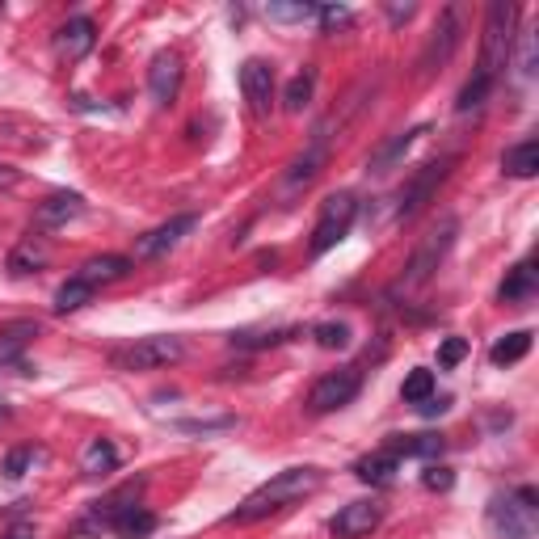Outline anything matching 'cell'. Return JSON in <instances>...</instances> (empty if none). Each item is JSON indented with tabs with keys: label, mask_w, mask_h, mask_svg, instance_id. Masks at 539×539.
<instances>
[{
	"label": "cell",
	"mask_w": 539,
	"mask_h": 539,
	"mask_svg": "<svg viewBox=\"0 0 539 539\" xmlns=\"http://www.w3.org/2000/svg\"><path fill=\"white\" fill-rule=\"evenodd\" d=\"M325 485V472L321 468H287V472H278L270 476V481L262 489H253L241 506H236L228 514V523H262V518L278 514V510H287L295 502H304V497H312L316 489Z\"/></svg>",
	"instance_id": "1"
},
{
	"label": "cell",
	"mask_w": 539,
	"mask_h": 539,
	"mask_svg": "<svg viewBox=\"0 0 539 539\" xmlns=\"http://www.w3.org/2000/svg\"><path fill=\"white\" fill-rule=\"evenodd\" d=\"M514 26H518V5L510 0H497L489 5V17H485V38H481V59H476V76L497 85V76L510 64L514 55Z\"/></svg>",
	"instance_id": "2"
},
{
	"label": "cell",
	"mask_w": 539,
	"mask_h": 539,
	"mask_svg": "<svg viewBox=\"0 0 539 539\" xmlns=\"http://www.w3.org/2000/svg\"><path fill=\"white\" fill-rule=\"evenodd\" d=\"M455 236H459V219H455V215H443V219H438V224L422 236V245L409 253L405 274H401V283H396V291H417V287H426L430 278H434V270L447 262Z\"/></svg>",
	"instance_id": "3"
},
{
	"label": "cell",
	"mask_w": 539,
	"mask_h": 539,
	"mask_svg": "<svg viewBox=\"0 0 539 539\" xmlns=\"http://www.w3.org/2000/svg\"><path fill=\"white\" fill-rule=\"evenodd\" d=\"M182 354H186L182 337L152 333V337H139V342H131V346L110 350V367L114 371H161V367H173Z\"/></svg>",
	"instance_id": "4"
},
{
	"label": "cell",
	"mask_w": 539,
	"mask_h": 539,
	"mask_svg": "<svg viewBox=\"0 0 539 539\" xmlns=\"http://www.w3.org/2000/svg\"><path fill=\"white\" fill-rule=\"evenodd\" d=\"M354 219H358V198L354 190H337L329 194L325 203H321V215H316V228H312V257H325L329 249H337L350 236L354 228Z\"/></svg>",
	"instance_id": "5"
},
{
	"label": "cell",
	"mask_w": 539,
	"mask_h": 539,
	"mask_svg": "<svg viewBox=\"0 0 539 539\" xmlns=\"http://www.w3.org/2000/svg\"><path fill=\"white\" fill-rule=\"evenodd\" d=\"M451 165H455V156H438V161H426L422 169H417L409 182L401 186V194H396V219H413L417 211H422L434 198V190L447 182Z\"/></svg>",
	"instance_id": "6"
},
{
	"label": "cell",
	"mask_w": 539,
	"mask_h": 539,
	"mask_svg": "<svg viewBox=\"0 0 539 539\" xmlns=\"http://www.w3.org/2000/svg\"><path fill=\"white\" fill-rule=\"evenodd\" d=\"M459 43H464V17H459V5H447L443 13H438V26L430 34L422 59H417L422 76H430V72H438L443 64H451V55L459 51Z\"/></svg>",
	"instance_id": "7"
},
{
	"label": "cell",
	"mask_w": 539,
	"mask_h": 539,
	"mask_svg": "<svg viewBox=\"0 0 539 539\" xmlns=\"http://www.w3.org/2000/svg\"><path fill=\"white\" fill-rule=\"evenodd\" d=\"M485 518L493 539H535V510H527L514 493H493Z\"/></svg>",
	"instance_id": "8"
},
{
	"label": "cell",
	"mask_w": 539,
	"mask_h": 539,
	"mask_svg": "<svg viewBox=\"0 0 539 539\" xmlns=\"http://www.w3.org/2000/svg\"><path fill=\"white\" fill-rule=\"evenodd\" d=\"M358 388H363V371H358V367H337V371L321 375V379L312 384V392H308V409H312V413L346 409L354 396H358Z\"/></svg>",
	"instance_id": "9"
},
{
	"label": "cell",
	"mask_w": 539,
	"mask_h": 539,
	"mask_svg": "<svg viewBox=\"0 0 539 539\" xmlns=\"http://www.w3.org/2000/svg\"><path fill=\"white\" fill-rule=\"evenodd\" d=\"M325 156H329V131L316 127L312 131V144L304 148V156H295V165L283 173V198L299 194L304 186H312V177L325 169Z\"/></svg>",
	"instance_id": "10"
},
{
	"label": "cell",
	"mask_w": 539,
	"mask_h": 539,
	"mask_svg": "<svg viewBox=\"0 0 539 539\" xmlns=\"http://www.w3.org/2000/svg\"><path fill=\"white\" fill-rule=\"evenodd\" d=\"M182 76H186L182 55H177V51H161V55H156L152 68H148V93H152V102L156 106L177 102V93H182Z\"/></svg>",
	"instance_id": "11"
},
{
	"label": "cell",
	"mask_w": 539,
	"mask_h": 539,
	"mask_svg": "<svg viewBox=\"0 0 539 539\" xmlns=\"http://www.w3.org/2000/svg\"><path fill=\"white\" fill-rule=\"evenodd\" d=\"M241 93L257 118H266L274 106V68L266 59H245L241 64Z\"/></svg>",
	"instance_id": "12"
},
{
	"label": "cell",
	"mask_w": 539,
	"mask_h": 539,
	"mask_svg": "<svg viewBox=\"0 0 539 539\" xmlns=\"http://www.w3.org/2000/svg\"><path fill=\"white\" fill-rule=\"evenodd\" d=\"M379 518H384L379 502H375V497H363V502H350V506L337 510V518L329 523V531H333L337 539H363V535H371V531L379 527Z\"/></svg>",
	"instance_id": "13"
},
{
	"label": "cell",
	"mask_w": 539,
	"mask_h": 539,
	"mask_svg": "<svg viewBox=\"0 0 539 539\" xmlns=\"http://www.w3.org/2000/svg\"><path fill=\"white\" fill-rule=\"evenodd\" d=\"M93 43H97L93 17H68V22L55 30V55L68 59V64H81V59L93 51Z\"/></svg>",
	"instance_id": "14"
},
{
	"label": "cell",
	"mask_w": 539,
	"mask_h": 539,
	"mask_svg": "<svg viewBox=\"0 0 539 539\" xmlns=\"http://www.w3.org/2000/svg\"><path fill=\"white\" fill-rule=\"evenodd\" d=\"M198 228V215H173L169 224H161V228H152L148 236H139V245H135V257L139 262H148V257H161V253H169L182 236H190Z\"/></svg>",
	"instance_id": "15"
},
{
	"label": "cell",
	"mask_w": 539,
	"mask_h": 539,
	"mask_svg": "<svg viewBox=\"0 0 539 539\" xmlns=\"http://www.w3.org/2000/svg\"><path fill=\"white\" fill-rule=\"evenodd\" d=\"M85 215V198L76 194V190H55L51 198H43L34 211L38 219V228H64L68 219H81Z\"/></svg>",
	"instance_id": "16"
},
{
	"label": "cell",
	"mask_w": 539,
	"mask_h": 539,
	"mask_svg": "<svg viewBox=\"0 0 539 539\" xmlns=\"http://www.w3.org/2000/svg\"><path fill=\"white\" fill-rule=\"evenodd\" d=\"M430 127L422 123V127H409V131H396L392 139H384V144H379L375 152H371V161H367V173H388V169H396L409 156V148L417 144V139H422Z\"/></svg>",
	"instance_id": "17"
},
{
	"label": "cell",
	"mask_w": 539,
	"mask_h": 539,
	"mask_svg": "<svg viewBox=\"0 0 539 539\" xmlns=\"http://www.w3.org/2000/svg\"><path fill=\"white\" fill-rule=\"evenodd\" d=\"M38 337V321H9L0 325V367H22L26 371V346Z\"/></svg>",
	"instance_id": "18"
},
{
	"label": "cell",
	"mask_w": 539,
	"mask_h": 539,
	"mask_svg": "<svg viewBox=\"0 0 539 539\" xmlns=\"http://www.w3.org/2000/svg\"><path fill=\"white\" fill-rule=\"evenodd\" d=\"M539 291V270H535V257H523L506 278H502V287H497V299L502 304H527V299H535Z\"/></svg>",
	"instance_id": "19"
},
{
	"label": "cell",
	"mask_w": 539,
	"mask_h": 539,
	"mask_svg": "<svg viewBox=\"0 0 539 539\" xmlns=\"http://www.w3.org/2000/svg\"><path fill=\"white\" fill-rule=\"evenodd\" d=\"M384 451H392L396 459H434L447 451L443 434H388Z\"/></svg>",
	"instance_id": "20"
},
{
	"label": "cell",
	"mask_w": 539,
	"mask_h": 539,
	"mask_svg": "<svg viewBox=\"0 0 539 539\" xmlns=\"http://www.w3.org/2000/svg\"><path fill=\"white\" fill-rule=\"evenodd\" d=\"M131 257H123V253H102V257H89V262L76 270V278L81 283H89V287H106V283H118V278H127L131 274Z\"/></svg>",
	"instance_id": "21"
},
{
	"label": "cell",
	"mask_w": 539,
	"mask_h": 539,
	"mask_svg": "<svg viewBox=\"0 0 539 539\" xmlns=\"http://www.w3.org/2000/svg\"><path fill=\"white\" fill-rule=\"evenodd\" d=\"M396 472H401V459H396L392 451H384V447H379L375 455H363V459L354 464V476H358L363 485H392Z\"/></svg>",
	"instance_id": "22"
},
{
	"label": "cell",
	"mask_w": 539,
	"mask_h": 539,
	"mask_svg": "<svg viewBox=\"0 0 539 539\" xmlns=\"http://www.w3.org/2000/svg\"><path fill=\"white\" fill-rule=\"evenodd\" d=\"M531 342H535L531 329H514V333H506V337H497V342L489 346V363H493V367H514V363H523V358L531 354Z\"/></svg>",
	"instance_id": "23"
},
{
	"label": "cell",
	"mask_w": 539,
	"mask_h": 539,
	"mask_svg": "<svg viewBox=\"0 0 539 539\" xmlns=\"http://www.w3.org/2000/svg\"><path fill=\"white\" fill-rule=\"evenodd\" d=\"M47 262H51V245L43 241V236L30 232L26 241L9 253V274H34V270H43Z\"/></svg>",
	"instance_id": "24"
},
{
	"label": "cell",
	"mask_w": 539,
	"mask_h": 539,
	"mask_svg": "<svg viewBox=\"0 0 539 539\" xmlns=\"http://www.w3.org/2000/svg\"><path fill=\"white\" fill-rule=\"evenodd\" d=\"M118 468V447L110 443V438H89L85 451H81V472L85 476H110Z\"/></svg>",
	"instance_id": "25"
},
{
	"label": "cell",
	"mask_w": 539,
	"mask_h": 539,
	"mask_svg": "<svg viewBox=\"0 0 539 539\" xmlns=\"http://www.w3.org/2000/svg\"><path fill=\"white\" fill-rule=\"evenodd\" d=\"M502 173L506 177H535L539 173V144L535 139H523V144L502 152Z\"/></svg>",
	"instance_id": "26"
},
{
	"label": "cell",
	"mask_w": 539,
	"mask_h": 539,
	"mask_svg": "<svg viewBox=\"0 0 539 539\" xmlns=\"http://www.w3.org/2000/svg\"><path fill=\"white\" fill-rule=\"evenodd\" d=\"M304 329H241V333H232V346L236 350H270V346H283L291 342V337H299Z\"/></svg>",
	"instance_id": "27"
},
{
	"label": "cell",
	"mask_w": 539,
	"mask_h": 539,
	"mask_svg": "<svg viewBox=\"0 0 539 539\" xmlns=\"http://www.w3.org/2000/svg\"><path fill=\"white\" fill-rule=\"evenodd\" d=\"M93 295H97V287L81 283V278H68V283L55 291V312H59V316H68V312H81L85 304H93Z\"/></svg>",
	"instance_id": "28"
},
{
	"label": "cell",
	"mask_w": 539,
	"mask_h": 539,
	"mask_svg": "<svg viewBox=\"0 0 539 539\" xmlns=\"http://www.w3.org/2000/svg\"><path fill=\"white\" fill-rule=\"evenodd\" d=\"M312 89H316V72H312V68L295 72L291 81H287V89H283V110L299 114V110H304V106L312 102Z\"/></svg>",
	"instance_id": "29"
},
{
	"label": "cell",
	"mask_w": 539,
	"mask_h": 539,
	"mask_svg": "<svg viewBox=\"0 0 539 539\" xmlns=\"http://www.w3.org/2000/svg\"><path fill=\"white\" fill-rule=\"evenodd\" d=\"M430 396H434V371L430 367H413L405 375V384H401V401L405 405H422V401H430Z\"/></svg>",
	"instance_id": "30"
},
{
	"label": "cell",
	"mask_w": 539,
	"mask_h": 539,
	"mask_svg": "<svg viewBox=\"0 0 539 539\" xmlns=\"http://www.w3.org/2000/svg\"><path fill=\"white\" fill-rule=\"evenodd\" d=\"M489 93H493V81H485V76H476L472 72V81L459 89V97H455V114H472V110H481L485 102H489Z\"/></svg>",
	"instance_id": "31"
},
{
	"label": "cell",
	"mask_w": 539,
	"mask_h": 539,
	"mask_svg": "<svg viewBox=\"0 0 539 539\" xmlns=\"http://www.w3.org/2000/svg\"><path fill=\"white\" fill-rule=\"evenodd\" d=\"M312 337H316V346H325V350H346L350 346V325L346 321H321V325H312Z\"/></svg>",
	"instance_id": "32"
},
{
	"label": "cell",
	"mask_w": 539,
	"mask_h": 539,
	"mask_svg": "<svg viewBox=\"0 0 539 539\" xmlns=\"http://www.w3.org/2000/svg\"><path fill=\"white\" fill-rule=\"evenodd\" d=\"M316 13H321V5H266V17L270 22H316Z\"/></svg>",
	"instance_id": "33"
},
{
	"label": "cell",
	"mask_w": 539,
	"mask_h": 539,
	"mask_svg": "<svg viewBox=\"0 0 539 539\" xmlns=\"http://www.w3.org/2000/svg\"><path fill=\"white\" fill-rule=\"evenodd\" d=\"M468 337H443V346H438V367L443 371H451V367H459L468 358Z\"/></svg>",
	"instance_id": "34"
},
{
	"label": "cell",
	"mask_w": 539,
	"mask_h": 539,
	"mask_svg": "<svg viewBox=\"0 0 539 539\" xmlns=\"http://www.w3.org/2000/svg\"><path fill=\"white\" fill-rule=\"evenodd\" d=\"M316 22H321V30H325V34H333V30H346V26L354 22V13H350L346 5H321V13H316Z\"/></svg>",
	"instance_id": "35"
},
{
	"label": "cell",
	"mask_w": 539,
	"mask_h": 539,
	"mask_svg": "<svg viewBox=\"0 0 539 539\" xmlns=\"http://www.w3.org/2000/svg\"><path fill=\"white\" fill-rule=\"evenodd\" d=\"M30 464H34V447H13L5 455V476L9 481H22V476L30 472Z\"/></svg>",
	"instance_id": "36"
},
{
	"label": "cell",
	"mask_w": 539,
	"mask_h": 539,
	"mask_svg": "<svg viewBox=\"0 0 539 539\" xmlns=\"http://www.w3.org/2000/svg\"><path fill=\"white\" fill-rule=\"evenodd\" d=\"M422 485H426L430 493H447V489L455 485V472H451V468L430 464V468H426V476H422Z\"/></svg>",
	"instance_id": "37"
},
{
	"label": "cell",
	"mask_w": 539,
	"mask_h": 539,
	"mask_svg": "<svg viewBox=\"0 0 539 539\" xmlns=\"http://www.w3.org/2000/svg\"><path fill=\"white\" fill-rule=\"evenodd\" d=\"M232 426V417H219V422H177V430H186V434H207V430H228Z\"/></svg>",
	"instance_id": "38"
},
{
	"label": "cell",
	"mask_w": 539,
	"mask_h": 539,
	"mask_svg": "<svg viewBox=\"0 0 539 539\" xmlns=\"http://www.w3.org/2000/svg\"><path fill=\"white\" fill-rule=\"evenodd\" d=\"M447 396H430V401H422V405H417V413H422V417H438V413H447Z\"/></svg>",
	"instance_id": "39"
},
{
	"label": "cell",
	"mask_w": 539,
	"mask_h": 539,
	"mask_svg": "<svg viewBox=\"0 0 539 539\" xmlns=\"http://www.w3.org/2000/svg\"><path fill=\"white\" fill-rule=\"evenodd\" d=\"M17 177H22V173H17L13 165H0V190H9V186H17Z\"/></svg>",
	"instance_id": "40"
},
{
	"label": "cell",
	"mask_w": 539,
	"mask_h": 539,
	"mask_svg": "<svg viewBox=\"0 0 539 539\" xmlns=\"http://www.w3.org/2000/svg\"><path fill=\"white\" fill-rule=\"evenodd\" d=\"M0 539H34V527H13V531H5Z\"/></svg>",
	"instance_id": "41"
},
{
	"label": "cell",
	"mask_w": 539,
	"mask_h": 539,
	"mask_svg": "<svg viewBox=\"0 0 539 539\" xmlns=\"http://www.w3.org/2000/svg\"><path fill=\"white\" fill-rule=\"evenodd\" d=\"M388 17H392V22H409V17H413V5H405V9H388Z\"/></svg>",
	"instance_id": "42"
}]
</instances>
